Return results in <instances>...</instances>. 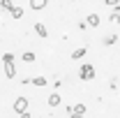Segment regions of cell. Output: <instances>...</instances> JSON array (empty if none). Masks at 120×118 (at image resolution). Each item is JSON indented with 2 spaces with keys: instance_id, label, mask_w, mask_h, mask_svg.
<instances>
[{
  "instance_id": "6da1fadb",
  "label": "cell",
  "mask_w": 120,
  "mask_h": 118,
  "mask_svg": "<svg viewBox=\"0 0 120 118\" xmlns=\"http://www.w3.org/2000/svg\"><path fill=\"white\" fill-rule=\"evenodd\" d=\"M2 60H5V76H7V79H14V74H16L14 56H12V53H5V56H2Z\"/></svg>"
},
{
  "instance_id": "7a4b0ae2",
  "label": "cell",
  "mask_w": 120,
  "mask_h": 118,
  "mask_svg": "<svg viewBox=\"0 0 120 118\" xmlns=\"http://www.w3.org/2000/svg\"><path fill=\"white\" fill-rule=\"evenodd\" d=\"M79 76H81L83 81H90V79H95V67H92L90 63L81 65V67H79Z\"/></svg>"
},
{
  "instance_id": "3957f363",
  "label": "cell",
  "mask_w": 120,
  "mask_h": 118,
  "mask_svg": "<svg viewBox=\"0 0 120 118\" xmlns=\"http://www.w3.org/2000/svg\"><path fill=\"white\" fill-rule=\"evenodd\" d=\"M14 111H16V114L28 111V100H26V97H16V100H14Z\"/></svg>"
},
{
  "instance_id": "277c9868",
  "label": "cell",
  "mask_w": 120,
  "mask_h": 118,
  "mask_svg": "<svg viewBox=\"0 0 120 118\" xmlns=\"http://www.w3.org/2000/svg\"><path fill=\"white\" fill-rule=\"evenodd\" d=\"M46 5H49V0H30V7L32 9H44Z\"/></svg>"
},
{
  "instance_id": "5b68a950",
  "label": "cell",
  "mask_w": 120,
  "mask_h": 118,
  "mask_svg": "<svg viewBox=\"0 0 120 118\" xmlns=\"http://www.w3.org/2000/svg\"><path fill=\"white\" fill-rule=\"evenodd\" d=\"M35 32H37L39 37H46V35H49V30H46L44 23H35Z\"/></svg>"
},
{
  "instance_id": "8992f818",
  "label": "cell",
  "mask_w": 120,
  "mask_h": 118,
  "mask_svg": "<svg viewBox=\"0 0 120 118\" xmlns=\"http://www.w3.org/2000/svg\"><path fill=\"white\" fill-rule=\"evenodd\" d=\"M49 106H60V95L58 93H51L49 95Z\"/></svg>"
},
{
  "instance_id": "52a82bcc",
  "label": "cell",
  "mask_w": 120,
  "mask_h": 118,
  "mask_svg": "<svg viewBox=\"0 0 120 118\" xmlns=\"http://www.w3.org/2000/svg\"><path fill=\"white\" fill-rule=\"evenodd\" d=\"M88 26H99V14H88Z\"/></svg>"
},
{
  "instance_id": "ba28073f",
  "label": "cell",
  "mask_w": 120,
  "mask_h": 118,
  "mask_svg": "<svg viewBox=\"0 0 120 118\" xmlns=\"http://www.w3.org/2000/svg\"><path fill=\"white\" fill-rule=\"evenodd\" d=\"M12 7H14L12 0H0V9H2V12H12Z\"/></svg>"
},
{
  "instance_id": "9c48e42d",
  "label": "cell",
  "mask_w": 120,
  "mask_h": 118,
  "mask_svg": "<svg viewBox=\"0 0 120 118\" xmlns=\"http://www.w3.org/2000/svg\"><path fill=\"white\" fill-rule=\"evenodd\" d=\"M86 56V49L81 46V49H76V51H72V60H79V58H83Z\"/></svg>"
},
{
  "instance_id": "30bf717a",
  "label": "cell",
  "mask_w": 120,
  "mask_h": 118,
  "mask_svg": "<svg viewBox=\"0 0 120 118\" xmlns=\"http://www.w3.org/2000/svg\"><path fill=\"white\" fill-rule=\"evenodd\" d=\"M72 114H83L86 116V104H74L72 106Z\"/></svg>"
},
{
  "instance_id": "8fae6325",
  "label": "cell",
  "mask_w": 120,
  "mask_h": 118,
  "mask_svg": "<svg viewBox=\"0 0 120 118\" xmlns=\"http://www.w3.org/2000/svg\"><path fill=\"white\" fill-rule=\"evenodd\" d=\"M9 14L14 16V19H21V16H23V7H12V12H9Z\"/></svg>"
},
{
  "instance_id": "7c38bea8",
  "label": "cell",
  "mask_w": 120,
  "mask_h": 118,
  "mask_svg": "<svg viewBox=\"0 0 120 118\" xmlns=\"http://www.w3.org/2000/svg\"><path fill=\"white\" fill-rule=\"evenodd\" d=\"M21 58L26 60V63H35V53H32V51H23V56H21Z\"/></svg>"
},
{
  "instance_id": "4fadbf2b",
  "label": "cell",
  "mask_w": 120,
  "mask_h": 118,
  "mask_svg": "<svg viewBox=\"0 0 120 118\" xmlns=\"http://www.w3.org/2000/svg\"><path fill=\"white\" fill-rule=\"evenodd\" d=\"M32 83H35V86H39V88H44V86H46V79H44V76H35V79H32Z\"/></svg>"
},
{
  "instance_id": "5bb4252c",
  "label": "cell",
  "mask_w": 120,
  "mask_h": 118,
  "mask_svg": "<svg viewBox=\"0 0 120 118\" xmlns=\"http://www.w3.org/2000/svg\"><path fill=\"white\" fill-rule=\"evenodd\" d=\"M116 39H118L116 35H109V37H104V44H106V46H111L113 42H116Z\"/></svg>"
},
{
  "instance_id": "9a60e30c",
  "label": "cell",
  "mask_w": 120,
  "mask_h": 118,
  "mask_svg": "<svg viewBox=\"0 0 120 118\" xmlns=\"http://www.w3.org/2000/svg\"><path fill=\"white\" fill-rule=\"evenodd\" d=\"M109 21H111V23H120V14H118V12H113V14L109 16Z\"/></svg>"
},
{
  "instance_id": "2e32d148",
  "label": "cell",
  "mask_w": 120,
  "mask_h": 118,
  "mask_svg": "<svg viewBox=\"0 0 120 118\" xmlns=\"http://www.w3.org/2000/svg\"><path fill=\"white\" fill-rule=\"evenodd\" d=\"M88 28V21H79V30H86Z\"/></svg>"
},
{
  "instance_id": "e0dca14e",
  "label": "cell",
  "mask_w": 120,
  "mask_h": 118,
  "mask_svg": "<svg viewBox=\"0 0 120 118\" xmlns=\"http://www.w3.org/2000/svg\"><path fill=\"white\" fill-rule=\"evenodd\" d=\"M104 2H106V5H111V7H113V5H118L120 0H104Z\"/></svg>"
},
{
  "instance_id": "ac0fdd59",
  "label": "cell",
  "mask_w": 120,
  "mask_h": 118,
  "mask_svg": "<svg viewBox=\"0 0 120 118\" xmlns=\"http://www.w3.org/2000/svg\"><path fill=\"white\" fill-rule=\"evenodd\" d=\"M19 118H32V116H30L28 111H23V114H19Z\"/></svg>"
},
{
  "instance_id": "d6986e66",
  "label": "cell",
  "mask_w": 120,
  "mask_h": 118,
  "mask_svg": "<svg viewBox=\"0 0 120 118\" xmlns=\"http://www.w3.org/2000/svg\"><path fill=\"white\" fill-rule=\"evenodd\" d=\"M69 118H86L83 114H69Z\"/></svg>"
}]
</instances>
